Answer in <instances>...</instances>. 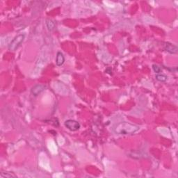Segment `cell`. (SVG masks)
<instances>
[{"instance_id":"5","label":"cell","mask_w":178,"mask_h":178,"mask_svg":"<svg viewBox=\"0 0 178 178\" xmlns=\"http://www.w3.org/2000/svg\"><path fill=\"white\" fill-rule=\"evenodd\" d=\"M164 48L165 50L168 51V52L171 53V54H175V53L177 52V47L171 44V43H165Z\"/></svg>"},{"instance_id":"10","label":"cell","mask_w":178,"mask_h":178,"mask_svg":"<svg viewBox=\"0 0 178 178\" xmlns=\"http://www.w3.org/2000/svg\"><path fill=\"white\" fill-rule=\"evenodd\" d=\"M152 68L153 70L154 71V73H157V74H159V73H161V71H162V69H161L160 67L158 66L157 65H156V64H154V65H152Z\"/></svg>"},{"instance_id":"7","label":"cell","mask_w":178,"mask_h":178,"mask_svg":"<svg viewBox=\"0 0 178 178\" xmlns=\"http://www.w3.org/2000/svg\"><path fill=\"white\" fill-rule=\"evenodd\" d=\"M46 24L47 26L48 29L49 31H52L53 29L55 27V24H54V22L51 20H46Z\"/></svg>"},{"instance_id":"6","label":"cell","mask_w":178,"mask_h":178,"mask_svg":"<svg viewBox=\"0 0 178 178\" xmlns=\"http://www.w3.org/2000/svg\"><path fill=\"white\" fill-rule=\"evenodd\" d=\"M65 61V58H64L63 54L61 52L59 51L57 54V59H56V63L58 66H61L64 63Z\"/></svg>"},{"instance_id":"3","label":"cell","mask_w":178,"mask_h":178,"mask_svg":"<svg viewBox=\"0 0 178 178\" xmlns=\"http://www.w3.org/2000/svg\"><path fill=\"white\" fill-rule=\"evenodd\" d=\"M65 126L72 132H75L79 129L80 124L77 121L74 120H68L65 122Z\"/></svg>"},{"instance_id":"8","label":"cell","mask_w":178,"mask_h":178,"mask_svg":"<svg viewBox=\"0 0 178 178\" xmlns=\"http://www.w3.org/2000/svg\"><path fill=\"white\" fill-rule=\"evenodd\" d=\"M156 79L158 80L159 82H164L167 80V76L164 75V74H158L156 75Z\"/></svg>"},{"instance_id":"2","label":"cell","mask_w":178,"mask_h":178,"mask_svg":"<svg viewBox=\"0 0 178 178\" xmlns=\"http://www.w3.org/2000/svg\"><path fill=\"white\" fill-rule=\"evenodd\" d=\"M24 38H25V36L24 34H20V35L15 36L13 40L11 42L9 46V49L11 51L16 50V49H18L22 44V43L24 41Z\"/></svg>"},{"instance_id":"1","label":"cell","mask_w":178,"mask_h":178,"mask_svg":"<svg viewBox=\"0 0 178 178\" xmlns=\"http://www.w3.org/2000/svg\"><path fill=\"white\" fill-rule=\"evenodd\" d=\"M139 127L129 123H121L117 125L114 128V132L117 134L127 135L132 134L139 130Z\"/></svg>"},{"instance_id":"4","label":"cell","mask_w":178,"mask_h":178,"mask_svg":"<svg viewBox=\"0 0 178 178\" xmlns=\"http://www.w3.org/2000/svg\"><path fill=\"white\" fill-rule=\"evenodd\" d=\"M45 86L44 85L42 84H37V85L34 86L32 89V94L34 96H38L40 93L44 90Z\"/></svg>"},{"instance_id":"9","label":"cell","mask_w":178,"mask_h":178,"mask_svg":"<svg viewBox=\"0 0 178 178\" xmlns=\"http://www.w3.org/2000/svg\"><path fill=\"white\" fill-rule=\"evenodd\" d=\"M1 176L3 177H15L16 176L13 173H1Z\"/></svg>"}]
</instances>
